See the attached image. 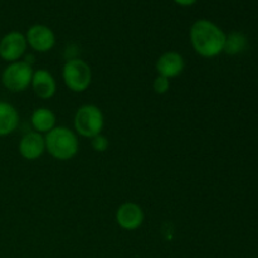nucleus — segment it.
<instances>
[{
	"label": "nucleus",
	"mask_w": 258,
	"mask_h": 258,
	"mask_svg": "<svg viewBox=\"0 0 258 258\" xmlns=\"http://www.w3.org/2000/svg\"><path fill=\"white\" fill-rule=\"evenodd\" d=\"M226 33L208 19H198L189 30V39L194 52L203 58H214L223 53Z\"/></svg>",
	"instance_id": "obj_1"
},
{
	"label": "nucleus",
	"mask_w": 258,
	"mask_h": 258,
	"mask_svg": "<svg viewBox=\"0 0 258 258\" xmlns=\"http://www.w3.org/2000/svg\"><path fill=\"white\" fill-rule=\"evenodd\" d=\"M45 151L55 160L67 161L75 158L80 149L77 134L66 126H55L45 134Z\"/></svg>",
	"instance_id": "obj_2"
},
{
	"label": "nucleus",
	"mask_w": 258,
	"mask_h": 258,
	"mask_svg": "<svg viewBox=\"0 0 258 258\" xmlns=\"http://www.w3.org/2000/svg\"><path fill=\"white\" fill-rule=\"evenodd\" d=\"M105 126V116L96 105H83L78 107L73 117V127L77 135L86 139H92L102 134Z\"/></svg>",
	"instance_id": "obj_3"
},
{
	"label": "nucleus",
	"mask_w": 258,
	"mask_h": 258,
	"mask_svg": "<svg viewBox=\"0 0 258 258\" xmlns=\"http://www.w3.org/2000/svg\"><path fill=\"white\" fill-rule=\"evenodd\" d=\"M63 82L68 90L81 93L88 90L92 82V71L87 62L80 58L67 59L62 70Z\"/></svg>",
	"instance_id": "obj_4"
},
{
	"label": "nucleus",
	"mask_w": 258,
	"mask_h": 258,
	"mask_svg": "<svg viewBox=\"0 0 258 258\" xmlns=\"http://www.w3.org/2000/svg\"><path fill=\"white\" fill-rule=\"evenodd\" d=\"M33 73V66L25 60L8 63L2 72V85L10 92H24L30 87Z\"/></svg>",
	"instance_id": "obj_5"
},
{
	"label": "nucleus",
	"mask_w": 258,
	"mask_h": 258,
	"mask_svg": "<svg viewBox=\"0 0 258 258\" xmlns=\"http://www.w3.org/2000/svg\"><path fill=\"white\" fill-rule=\"evenodd\" d=\"M27 39L23 33L12 30L0 39V58L7 63L20 60L27 52Z\"/></svg>",
	"instance_id": "obj_6"
},
{
	"label": "nucleus",
	"mask_w": 258,
	"mask_h": 258,
	"mask_svg": "<svg viewBox=\"0 0 258 258\" xmlns=\"http://www.w3.org/2000/svg\"><path fill=\"white\" fill-rule=\"evenodd\" d=\"M28 47L34 52L47 53L55 45V34L49 27L44 24H34L28 28L25 33Z\"/></svg>",
	"instance_id": "obj_7"
},
{
	"label": "nucleus",
	"mask_w": 258,
	"mask_h": 258,
	"mask_svg": "<svg viewBox=\"0 0 258 258\" xmlns=\"http://www.w3.org/2000/svg\"><path fill=\"white\" fill-rule=\"evenodd\" d=\"M145 219L143 208L134 202H125L116 211V222L125 231H136L140 228Z\"/></svg>",
	"instance_id": "obj_8"
},
{
	"label": "nucleus",
	"mask_w": 258,
	"mask_h": 258,
	"mask_svg": "<svg viewBox=\"0 0 258 258\" xmlns=\"http://www.w3.org/2000/svg\"><path fill=\"white\" fill-rule=\"evenodd\" d=\"M184 68H185L184 57L180 53L174 52V50L163 53L155 63V70L158 72V76H163L168 80L180 76Z\"/></svg>",
	"instance_id": "obj_9"
},
{
	"label": "nucleus",
	"mask_w": 258,
	"mask_h": 258,
	"mask_svg": "<svg viewBox=\"0 0 258 258\" xmlns=\"http://www.w3.org/2000/svg\"><path fill=\"white\" fill-rule=\"evenodd\" d=\"M18 151L25 160H37L45 153L44 136L35 131H29L19 140Z\"/></svg>",
	"instance_id": "obj_10"
},
{
	"label": "nucleus",
	"mask_w": 258,
	"mask_h": 258,
	"mask_svg": "<svg viewBox=\"0 0 258 258\" xmlns=\"http://www.w3.org/2000/svg\"><path fill=\"white\" fill-rule=\"evenodd\" d=\"M30 87L33 88V92L40 100H49L57 92V82L53 77L52 73L48 70L40 68V70L34 71L32 78Z\"/></svg>",
	"instance_id": "obj_11"
},
{
	"label": "nucleus",
	"mask_w": 258,
	"mask_h": 258,
	"mask_svg": "<svg viewBox=\"0 0 258 258\" xmlns=\"http://www.w3.org/2000/svg\"><path fill=\"white\" fill-rule=\"evenodd\" d=\"M30 123H32L33 131L45 135L57 126V117H55V113L48 107H38L32 112Z\"/></svg>",
	"instance_id": "obj_12"
},
{
	"label": "nucleus",
	"mask_w": 258,
	"mask_h": 258,
	"mask_svg": "<svg viewBox=\"0 0 258 258\" xmlns=\"http://www.w3.org/2000/svg\"><path fill=\"white\" fill-rule=\"evenodd\" d=\"M19 125L18 110L7 101H0V138L10 135Z\"/></svg>",
	"instance_id": "obj_13"
},
{
	"label": "nucleus",
	"mask_w": 258,
	"mask_h": 258,
	"mask_svg": "<svg viewBox=\"0 0 258 258\" xmlns=\"http://www.w3.org/2000/svg\"><path fill=\"white\" fill-rule=\"evenodd\" d=\"M248 45V40L243 33L232 32L226 35V43H224L223 52L229 55H237L246 50Z\"/></svg>",
	"instance_id": "obj_14"
},
{
	"label": "nucleus",
	"mask_w": 258,
	"mask_h": 258,
	"mask_svg": "<svg viewBox=\"0 0 258 258\" xmlns=\"http://www.w3.org/2000/svg\"><path fill=\"white\" fill-rule=\"evenodd\" d=\"M170 88V80L163 77V76H156L153 82L154 92L158 95H165Z\"/></svg>",
	"instance_id": "obj_15"
},
{
	"label": "nucleus",
	"mask_w": 258,
	"mask_h": 258,
	"mask_svg": "<svg viewBox=\"0 0 258 258\" xmlns=\"http://www.w3.org/2000/svg\"><path fill=\"white\" fill-rule=\"evenodd\" d=\"M90 140H91V146H92V149L96 151V153H105V151L108 149V145H110L108 139L106 138L105 135H102V134L96 135L95 138L90 139Z\"/></svg>",
	"instance_id": "obj_16"
},
{
	"label": "nucleus",
	"mask_w": 258,
	"mask_h": 258,
	"mask_svg": "<svg viewBox=\"0 0 258 258\" xmlns=\"http://www.w3.org/2000/svg\"><path fill=\"white\" fill-rule=\"evenodd\" d=\"M174 2L178 5H180V7H190V5L196 4L198 0H174Z\"/></svg>",
	"instance_id": "obj_17"
}]
</instances>
